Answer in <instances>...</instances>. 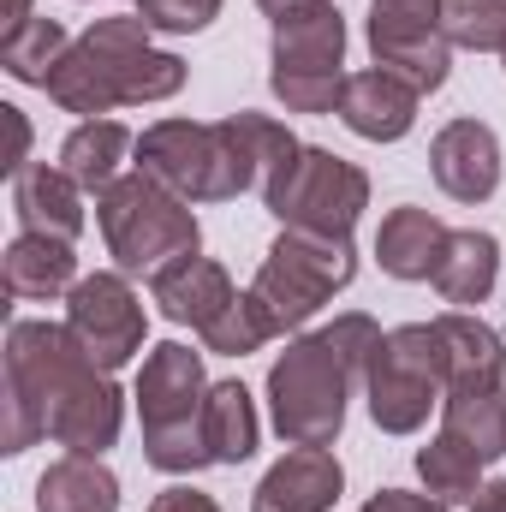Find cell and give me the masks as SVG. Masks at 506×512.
I'll return each instance as SVG.
<instances>
[{"label": "cell", "mask_w": 506, "mask_h": 512, "mask_svg": "<svg viewBox=\"0 0 506 512\" xmlns=\"http://www.w3.org/2000/svg\"><path fill=\"white\" fill-rule=\"evenodd\" d=\"M185 60L155 48V30L131 12V18H96L66 60L48 78V102L60 114H84V120H108L114 108H149V102H173L185 90Z\"/></svg>", "instance_id": "obj_1"}, {"label": "cell", "mask_w": 506, "mask_h": 512, "mask_svg": "<svg viewBox=\"0 0 506 512\" xmlns=\"http://www.w3.org/2000/svg\"><path fill=\"white\" fill-rule=\"evenodd\" d=\"M131 399H137V423H143V459L161 477H197L215 465L209 435H203V399H209L203 352H191L185 340L149 346Z\"/></svg>", "instance_id": "obj_2"}, {"label": "cell", "mask_w": 506, "mask_h": 512, "mask_svg": "<svg viewBox=\"0 0 506 512\" xmlns=\"http://www.w3.org/2000/svg\"><path fill=\"white\" fill-rule=\"evenodd\" d=\"M131 167L185 203H233V197L256 191V161L233 126V114L227 120H155V126H143Z\"/></svg>", "instance_id": "obj_3"}, {"label": "cell", "mask_w": 506, "mask_h": 512, "mask_svg": "<svg viewBox=\"0 0 506 512\" xmlns=\"http://www.w3.org/2000/svg\"><path fill=\"white\" fill-rule=\"evenodd\" d=\"M96 227H102V245L114 256L120 274H143L155 280L167 262L203 251V227H197V209L185 197H173L167 185H155L149 173H120L102 197H96Z\"/></svg>", "instance_id": "obj_4"}, {"label": "cell", "mask_w": 506, "mask_h": 512, "mask_svg": "<svg viewBox=\"0 0 506 512\" xmlns=\"http://www.w3.org/2000/svg\"><path fill=\"white\" fill-rule=\"evenodd\" d=\"M358 376L328 352L322 334H292L268 370V423L286 447H334L346 429Z\"/></svg>", "instance_id": "obj_5"}, {"label": "cell", "mask_w": 506, "mask_h": 512, "mask_svg": "<svg viewBox=\"0 0 506 512\" xmlns=\"http://www.w3.org/2000/svg\"><path fill=\"white\" fill-rule=\"evenodd\" d=\"M358 280V245L352 239H328V233H292L280 227V239L251 274V298L262 316L274 322V334H298L322 304H334V292H346Z\"/></svg>", "instance_id": "obj_6"}, {"label": "cell", "mask_w": 506, "mask_h": 512, "mask_svg": "<svg viewBox=\"0 0 506 512\" xmlns=\"http://www.w3.org/2000/svg\"><path fill=\"white\" fill-rule=\"evenodd\" d=\"M268 215L292 233H328V239H352V227L370 209V173L334 149L304 143V155L286 167V179H274L262 191Z\"/></svg>", "instance_id": "obj_7"}, {"label": "cell", "mask_w": 506, "mask_h": 512, "mask_svg": "<svg viewBox=\"0 0 506 512\" xmlns=\"http://www.w3.org/2000/svg\"><path fill=\"white\" fill-rule=\"evenodd\" d=\"M364 399L381 435H417L429 423V411L447 399L441 387V346H435V322H405L387 328L376 364L364 376Z\"/></svg>", "instance_id": "obj_8"}, {"label": "cell", "mask_w": 506, "mask_h": 512, "mask_svg": "<svg viewBox=\"0 0 506 512\" xmlns=\"http://www.w3.org/2000/svg\"><path fill=\"white\" fill-rule=\"evenodd\" d=\"M364 42H370V60L381 72H393L417 96H435L453 72V42L441 30V0H370Z\"/></svg>", "instance_id": "obj_9"}, {"label": "cell", "mask_w": 506, "mask_h": 512, "mask_svg": "<svg viewBox=\"0 0 506 512\" xmlns=\"http://www.w3.org/2000/svg\"><path fill=\"white\" fill-rule=\"evenodd\" d=\"M96 376L90 352L78 346V334L66 322H42V316H18L6 328V393H18L48 435V411Z\"/></svg>", "instance_id": "obj_10"}, {"label": "cell", "mask_w": 506, "mask_h": 512, "mask_svg": "<svg viewBox=\"0 0 506 512\" xmlns=\"http://www.w3.org/2000/svg\"><path fill=\"white\" fill-rule=\"evenodd\" d=\"M66 328L78 334V346L90 352V364L114 376V370H126L131 358L143 352V340H149V310H143L131 274L96 268V274H84V280L66 292Z\"/></svg>", "instance_id": "obj_11"}, {"label": "cell", "mask_w": 506, "mask_h": 512, "mask_svg": "<svg viewBox=\"0 0 506 512\" xmlns=\"http://www.w3.org/2000/svg\"><path fill=\"white\" fill-rule=\"evenodd\" d=\"M429 173H435L441 197L471 203V209L489 203L501 191V173H506L495 126H483V120H447L429 137Z\"/></svg>", "instance_id": "obj_12"}, {"label": "cell", "mask_w": 506, "mask_h": 512, "mask_svg": "<svg viewBox=\"0 0 506 512\" xmlns=\"http://www.w3.org/2000/svg\"><path fill=\"white\" fill-rule=\"evenodd\" d=\"M346 495V471L328 447H292L286 459H274L256 483L251 507L256 512H334Z\"/></svg>", "instance_id": "obj_13"}, {"label": "cell", "mask_w": 506, "mask_h": 512, "mask_svg": "<svg viewBox=\"0 0 506 512\" xmlns=\"http://www.w3.org/2000/svg\"><path fill=\"white\" fill-rule=\"evenodd\" d=\"M126 429V393L108 370H96L84 387H72L54 411H48V441L84 459H102Z\"/></svg>", "instance_id": "obj_14"}, {"label": "cell", "mask_w": 506, "mask_h": 512, "mask_svg": "<svg viewBox=\"0 0 506 512\" xmlns=\"http://www.w3.org/2000/svg\"><path fill=\"white\" fill-rule=\"evenodd\" d=\"M84 185L60 167V161H30L24 173H12V215L24 233H48V239H66L78 245L84 233Z\"/></svg>", "instance_id": "obj_15"}, {"label": "cell", "mask_w": 506, "mask_h": 512, "mask_svg": "<svg viewBox=\"0 0 506 512\" xmlns=\"http://www.w3.org/2000/svg\"><path fill=\"white\" fill-rule=\"evenodd\" d=\"M435 346H441V387L447 393H477L506 382V340L471 310L435 316Z\"/></svg>", "instance_id": "obj_16"}, {"label": "cell", "mask_w": 506, "mask_h": 512, "mask_svg": "<svg viewBox=\"0 0 506 512\" xmlns=\"http://www.w3.org/2000/svg\"><path fill=\"white\" fill-rule=\"evenodd\" d=\"M149 298L161 304V316L167 322H179V328H209L233 298H239V286H233V274L215 262V256H179V262H167L155 280H149Z\"/></svg>", "instance_id": "obj_17"}, {"label": "cell", "mask_w": 506, "mask_h": 512, "mask_svg": "<svg viewBox=\"0 0 506 512\" xmlns=\"http://www.w3.org/2000/svg\"><path fill=\"white\" fill-rule=\"evenodd\" d=\"M268 72H346V18L334 0L274 18Z\"/></svg>", "instance_id": "obj_18"}, {"label": "cell", "mask_w": 506, "mask_h": 512, "mask_svg": "<svg viewBox=\"0 0 506 512\" xmlns=\"http://www.w3.org/2000/svg\"><path fill=\"white\" fill-rule=\"evenodd\" d=\"M417 90L411 84H399L393 72H352L346 78V96H340V126L352 131V137H364V143H399V137H411L417 126Z\"/></svg>", "instance_id": "obj_19"}, {"label": "cell", "mask_w": 506, "mask_h": 512, "mask_svg": "<svg viewBox=\"0 0 506 512\" xmlns=\"http://www.w3.org/2000/svg\"><path fill=\"white\" fill-rule=\"evenodd\" d=\"M435 292L453 304V310H471V304H489L495 280H501V239L495 233H477V227H447V245L435 256Z\"/></svg>", "instance_id": "obj_20"}, {"label": "cell", "mask_w": 506, "mask_h": 512, "mask_svg": "<svg viewBox=\"0 0 506 512\" xmlns=\"http://www.w3.org/2000/svg\"><path fill=\"white\" fill-rule=\"evenodd\" d=\"M0 280L12 298H66L84 274H78V251L66 239L48 233H18L6 256H0Z\"/></svg>", "instance_id": "obj_21"}, {"label": "cell", "mask_w": 506, "mask_h": 512, "mask_svg": "<svg viewBox=\"0 0 506 512\" xmlns=\"http://www.w3.org/2000/svg\"><path fill=\"white\" fill-rule=\"evenodd\" d=\"M441 245H447L441 215H429L417 203L387 209L381 227H376V262H381V274H393V280H429Z\"/></svg>", "instance_id": "obj_22"}, {"label": "cell", "mask_w": 506, "mask_h": 512, "mask_svg": "<svg viewBox=\"0 0 506 512\" xmlns=\"http://www.w3.org/2000/svg\"><path fill=\"white\" fill-rule=\"evenodd\" d=\"M126 155H137V137H131L120 120H78L60 143V167L90 191L102 197L120 173H126Z\"/></svg>", "instance_id": "obj_23"}, {"label": "cell", "mask_w": 506, "mask_h": 512, "mask_svg": "<svg viewBox=\"0 0 506 512\" xmlns=\"http://www.w3.org/2000/svg\"><path fill=\"white\" fill-rule=\"evenodd\" d=\"M36 512H120V477L102 459L66 453L36 477Z\"/></svg>", "instance_id": "obj_24"}, {"label": "cell", "mask_w": 506, "mask_h": 512, "mask_svg": "<svg viewBox=\"0 0 506 512\" xmlns=\"http://www.w3.org/2000/svg\"><path fill=\"white\" fill-rule=\"evenodd\" d=\"M203 435H209V459L215 465H245L262 441V417L245 382H209L203 399Z\"/></svg>", "instance_id": "obj_25"}, {"label": "cell", "mask_w": 506, "mask_h": 512, "mask_svg": "<svg viewBox=\"0 0 506 512\" xmlns=\"http://www.w3.org/2000/svg\"><path fill=\"white\" fill-rule=\"evenodd\" d=\"M441 429L453 441H465L477 459H506V387L447 393L441 399Z\"/></svg>", "instance_id": "obj_26"}, {"label": "cell", "mask_w": 506, "mask_h": 512, "mask_svg": "<svg viewBox=\"0 0 506 512\" xmlns=\"http://www.w3.org/2000/svg\"><path fill=\"white\" fill-rule=\"evenodd\" d=\"M66 48H72V36L60 30V18H30L24 30L0 36V66H6V78L48 90V78H54V66L66 60Z\"/></svg>", "instance_id": "obj_27"}, {"label": "cell", "mask_w": 506, "mask_h": 512, "mask_svg": "<svg viewBox=\"0 0 506 512\" xmlns=\"http://www.w3.org/2000/svg\"><path fill=\"white\" fill-rule=\"evenodd\" d=\"M483 465L489 459H477L465 441H453L447 429L429 441V447H417V477H423V489L435 495V501H477V489H483Z\"/></svg>", "instance_id": "obj_28"}, {"label": "cell", "mask_w": 506, "mask_h": 512, "mask_svg": "<svg viewBox=\"0 0 506 512\" xmlns=\"http://www.w3.org/2000/svg\"><path fill=\"white\" fill-rule=\"evenodd\" d=\"M197 340H203V352H215V358H251V352H262V346L280 340V334H274V322L262 316V304H256L251 286H245V292H239V298H233V304H227Z\"/></svg>", "instance_id": "obj_29"}, {"label": "cell", "mask_w": 506, "mask_h": 512, "mask_svg": "<svg viewBox=\"0 0 506 512\" xmlns=\"http://www.w3.org/2000/svg\"><path fill=\"white\" fill-rule=\"evenodd\" d=\"M233 126H239V137H245V149H251V161H256V191H268L274 179H286V167L304 155V143L292 137V126H280L274 114H251V108H239Z\"/></svg>", "instance_id": "obj_30"}, {"label": "cell", "mask_w": 506, "mask_h": 512, "mask_svg": "<svg viewBox=\"0 0 506 512\" xmlns=\"http://www.w3.org/2000/svg\"><path fill=\"white\" fill-rule=\"evenodd\" d=\"M441 30L453 48L506 54V0H441Z\"/></svg>", "instance_id": "obj_31"}, {"label": "cell", "mask_w": 506, "mask_h": 512, "mask_svg": "<svg viewBox=\"0 0 506 512\" xmlns=\"http://www.w3.org/2000/svg\"><path fill=\"white\" fill-rule=\"evenodd\" d=\"M352 72H268V90L286 114H340Z\"/></svg>", "instance_id": "obj_32"}, {"label": "cell", "mask_w": 506, "mask_h": 512, "mask_svg": "<svg viewBox=\"0 0 506 512\" xmlns=\"http://www.w3.org/2000/svg\"><path fill=\"white\" fill-rule=\"evenodd\" d=\"M322 340H328V352L358 376V387H364V376H370V364H376V352H381V322L376 316H364V310H346V316H334L328 328H316Z\"/></svg>", "instance_id": "obj_33"}, {"label": "cell", "mask_w": 506, "mask_h": 512, "mask_svg": "<svg viewBox=\"0 0 506 512\" xmlns=\"http://www.w3.org/2000/svg\"><path fill=\"white\" fill-rule=\"evenodd\" d=\"M227 0H137V18L155 30V36H197L221 18Z\"/></svg>", "instance_id": "obj_34"}, {"label": "cell", "mask_w": 506, "mask_h": 512, "mask_svg": "<svg viewBox=\"0 0 506 512\" xmlns=\"http://www.w3.org/2000/svg\"><path fill=\"white\" fill-rule=\"evenodd\" d=\"M364 512H447V501H435L429 489L417 495V489H376L370 501H364Z\"/></svg>", "instance_id": "obj_35"}, {"label": "cell", "mask_w": 506, "mask_h": 512, "mask_svg": "<svg viewBox=\"0 0 506 512\" xmlns=\"http://www.w3.org/2000/svg\"><path fill=\"white\" fill-rule=\"evenodd\" d=\"M149 512H221V501L203 495V489H191V483H173L167 495H155V507Z\"/></svg>", "instance_id": "obj_36"}, {"label": "cell", "mask_w": 506, "mask_h": 512, "mask_svg": "<svg viewBox=\"0 0 506 512\" xmlns=\"http://www.w3.org/2000/svg\"><path fill=\"white\" fill-rule=\"evenodd\" d=\"M0 114H6V131H12L6 173H24V167H30V120H24V108H0Z\"/></svg>", "instance_id": "obj_37"}, {"label": "cell", "mask_w": 506, "mask_h": 512, "mask_svg": "<svg viewBox=\"0 0 506 512\" xmlns=\"http://www.w3.org/2000/svg\"><path fill=\"white\" fill-rule=\"evenodd\" d=\"M471 512H506V477L483 483V489H477V501H471Z\"/></svg>", "instance_id": "obj_38"}, {"label": "cell", "mask_w": 506, "mask_h": 512, "mask_svg": "<svg viewBox=\"0 0 506 512\" xmlns=\"http://www.w3.org/2000/svg\"><path fill=\"white\" fill-rule=\"evenodd\" d=\"M36 18V6L30 0H6V18H0V36H12V30H24Z\"/></svg>", "instance_id": "obj_39"}, {"label": "cell", "mask_w": 506, "mask_h": 512, "mask_svg": "<svg viewBox=\"0 0 506 512\" xmlns=\"http://www.w3.org/2000/svg\"><path fill=\"white\" fill-rule=\"evenodd\" d=\"M268 18H286V12H304V6H322V0H256Z\"/></svg>", "instance_id": "obj_40"}, {"label": "cell", "mask_w": 506, "mask_h": 512, "mask_svg": "<svg viewBox=\"0 0 506 512\" xmlns=\"http://www.w3.org/2000/svg\"><path fill=\"white\" fill-rule=\"evenodd\" d=\"M501 66H506V54H501Z\"/></svg>", "instance_id": "obj_41"}]
</instances>
